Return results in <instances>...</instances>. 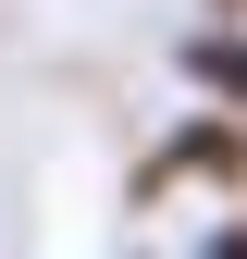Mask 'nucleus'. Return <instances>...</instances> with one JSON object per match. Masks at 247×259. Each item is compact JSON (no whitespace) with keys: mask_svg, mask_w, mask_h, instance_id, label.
<instances>
[{"mask_svg":"<svg viewBox=\"0 0 247 259\" xmlns=\"http://www.w3.org/2000/svg\"><path fill=\"white\" fill-rule=\"evenodd\" d=\"M124 198H136V210H161V198H247V123H235V111H185V123H161V148L136 160Z\"/></svg>","mask_w":247,"mask_h":259,"instance_id":"f257e3e1","label":"nucleus"},{"mask_svg":"<svg viewBox=\"0 0 247 259\" xmlns=\"http://www.w3.org/2000/svg\"><path fill=\"white\" fill-rule=\"evenodd\" d=\"M173 74L198 111H235L247 123V25H198V37H173Z\"/></svg>","mask_w":247,"mask_h":259,"instance_id":"f03ea898","label":"nucleus"},{"mask_svg":"<svg viewBox=\"0 0 247 259\" xmlns=\"http://www.w3.org/2000/svg\"><path fill=\"white\" fill-rule=\"evenodd\" d=\"M185 259H247V210H223V222H198V235H185Z\"/></svg>","mask_w":247,"mask_h":259,"instance_id":"7ed1b4c3","label":"nucleus"},{"mask_svg":"<svg viewBox=\"0 0 247 259\" xmlns=\"http://www.w3.org/2000/svg\"><path fill=\"white\" fill-rule=\"evenodd\" d=\"M210 13H223V25H247V0H210Z\"/></svg>","mask_w":247,"mask_h":259,"instance_id":"20e7f679","label":"nucleus"},{"mask_svg":"<svg viewBox=\"0 0 247 259\" xmlns=\"http://www.w3.org/2000/svg\"><path fill=\"white\" fill-rule=\"evenodd\" d=\"M111 259H148V247H111Z\"/></svg>","mask_w":247,"mask_h":259,"instance_id":"39448f33","label":"nucleus"}]
</instances>
